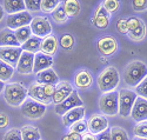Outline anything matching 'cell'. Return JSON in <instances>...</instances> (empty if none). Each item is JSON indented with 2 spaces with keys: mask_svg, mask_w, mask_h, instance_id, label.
Instances as JSON below:
<instances>
[{
  "mask_svg": "<svg viewBox=\"0 0 147 140\" xmlns=\"http://www.w3.org/2000/svg\"><path fill=\"white\" fill-rule=\"evenodd\" d=\"M60 4V0H41L40 11L44 13H52V11Z\"/></svg>",
  "mask_w": 147,
  "mask_h": 140,
  "instance_id": "836d02e7",
  "label": "cell"
},
{
  "mask_svg": "<svg viewBox=\"0 0 147 140\" xmlns=\"http://www.w3.org/2000/svg\"><path fill=\"white\" fill-rule=\"evenodd\" d=\"M147 77V66L142 61L129 62L124 70V81L129 87H137Z\"/></svg>",
  "mask_w": 147,
  "mask_h": 140,
  "instance_id": "6da1fadb",
  "label": "cell"
},
{
  "mask_svg": "<svg viewBox=\"0 0 147 140\" xmlns=\"http://www.w3.org/2000/svg\"><path fill=\"white\" fill-rule=\"evenodd\" d=\"M127 35L129 37V39H132L133 41H141L145 35H146V26H145V22L141 20L139 22V25L137 27H134L132 31H129L127 33Z\"/></svg>",
  "mask_w": 147,
  "mask_h": 140,
  "instance_id": "83f0119b",
  "label": "cell"
},
{
  "mask_svg": "<svg viewBox=\"0 0 147 140\" xmlns=\"http://www.w3.org/2000/svg\"><path fill=\"white\" fill-rule=\"evenodd\" d=\"M4 140H22L20 130H18V129L8 130L4 135Z\"/></svg>",
  "mask_w": 147,
  "mask_h": 140,
  "instance_id": "f35d334b",
  "label": "cell"
},
{
  "mask_svg": "<svg viewBox=\"0 0 147 140\" xmlns=\"http://www.w3.org/2000/svg\"><path fill=\"white\" fill-rule=\"evenodd\" d=\"M60 46L65 48V49H72L73 46H74V38H73L69 33H65L60 37V40H59Z\"/></svg>",
  "mask_w": 147,
  "mask_h": 140,
  "instance_id": "d590c367",
  "label": "cell"
},
{
  "mask_svg": "<svg viewBox=\"0 0 147 140\" xmlns=\"http://www.w3.org/2000/svg\"><path fill=\"white\" fill-rule=\"evenodd\" d=\"M33 64H34V54L22 51L16 68L20 74H25V75L31 74L33 73Z\"/></svg>",
  "mask_w": 147,
  "mask_h": 140,
  "instance_id": "2e32d148",
  "label": "cell"
},
{
  "mask_svg": "<svg viewBox=\"0 0 147 140\" xmlns=\"http://www.w3.org/2000/svg\"><path fill=\"white\" fill-rule=\"evenodd\" d=\"M4 88H5V83L0 81V94H1V92H4Z\"/></svg>",
  "mask_w": 147,
  "mask_h": 140,
  "instance_id": "c3c4849f",
  "label": "cell"
},
{
  "mask_svg": "<svg viewBox=\"0 0 147 140\" xmlns=\"http://www.w3.org/2000/svg\"><path fill=\"white\" fill-rule=\"evenodd\" d=\"M9 124V118L6 113L0 112V130H4Z\"/></svg>",
  "mask_w": 147,
  "mask_h": 140,
  "instance_id": "7bdbcfd3",
  "label": "cell"
},
{
  "mask_svg": "<svg viewBox=\"0 0 147 140\" xmlns=\"http://www.w3.org/2000/svg\"><path fill=\"white\" fill-rule=\"evenodd\" d=\"M133 140H147V139H145V138H138V137H134V138H133Z\"/></svg>",
  "mask_w": 147,
  "mask_h": 140,
  "instance_id": "681fc988",
  "label": "cell"
},
{
  "mask_svg": "<svg viewBox=\"0 0 147 140\" xmlns=\"http://www.w3.org/2000/svg\"><path fill=\"white\" fill-rule=\"evenodd\" d=\"M111 139L112 140H129V137H128V133L122 129V127H119V126H113L111 130Z\"/></svg>",
  "mask_w": 147,
  "mask_h": 140,
  "instance_id": "1f68e13d",
  "label": "cell"
},
{
  "mask_svg": "<svg viewBox=\"0 0 147 140\" xmlns=\"http://www.w3.org/2000/svg\"><path fill=\"white\" fill-rule=\"evenodd\" d=\"M101 5L109 14H113L120 7V0H104Z\"/></svg>",
  "mask_w": 147,
  "mask_h": 140,
  "instance_id": "8d00e7d4",
  "label": "cell"
},
{
  "mask_svg": "<svg viewBox=\"0 0 147 140\" xmlns=\"http://www.w3.org/2000/svg\"><path fill=\"white\" fill-rule=\"evenodd\" d=\"M99 110L104 116L114 117L119 113V101H118V92L112 91L102 93L99 99Z\"/></svg>",
  "mask_w": 147,
  "mask_h": 140,
  "instance_id": "5b68a950",
  "label": "cell"
},
{
  "mask_svg": "<svg viewBox=\"0 0 147 140\" xmlns=\"http://www.w3.org/2000/svg\"><path fill=\"white\" fill-rule=\"evenodd\" d=\"M27 94L31 99L38 101V103L42 104V105H50L52 104V98H50L46 92H45V88H44V84H40L38 81L32 83L31 86L27 88Z\"/></svg>",
  "mask_w": 147,
  "mask_h": 140,
  "instance_id": "30bf717a",
  "label": "cell"
},
{
  "mask_svg": "<svg viewBox=\"0 0 147 140\" xmlns=\"http://www.w3.org/2000/svg\"><path fill=\"white\" fill-rule=\"evenodd\" d=\"M134 92L137 93L138 97H141V98L147 99V77L137 87H134Z\"/></svg>",
  "mask_w": 147,
  "mask_h": 140,
  "instance_id": "74e56055",
  "label": "cell"
},
{
  "mask_svg": "<svg viewBox=\"0 0 147 140\" xmlns=\"http://www.w3.org/2000/svg\"><path fill=\"white\" fill-rule=\"evenodd\" d=\"M20 111H21V114L24 117L36 120V119H40L45 114L46 105H42V104L38 103V101H35L31 98H27L25 101H24V104L20 106Z\"/></svg>",
  "mask_w": 147,
  "mask_h": 140,
  "instance_id": "8992f818",
  "label": "cell"
},
{
  "mask_svg": "<svg viewBox=\"0 0 147 140\" xmlns=\"http://www.w3.org/2000/svg\"><path fill=\"white\" fill-rule=\"evenodd\" d=\"M133 133H134V137L147 139V120L137 122L136 125H134Z\"/></svg>",
  "mask_w": 147,
  "mask_h": 140,
  "instance_id": "d6a6232c",
  "label": "cell"
},
{
  "mask_svg": "<svg viewBox=\"0 0 147 140\" xmlns=\"http://www.w3.org/2000/svg\"><path fill=\"white\" fill-rule=\"evenodd\" d=\"M120 83V75L115 67L108 66L106 67L96 79V84L99 90L104 93L115 91V88L119 86Z\"/></svg>",
  "mask_w": 147,
  "mask_h": 140,
  "instance_id": "3957f363",
  "label": "cell"
},
{
  "mask_svg": "<svg viewBox=\"0 0 147 140\" xmlns=\"http://www.w3.org/2000/svg\"><path fill=\"white\" fill-rule=\"evenodd\" d=\"M27 88L20 83H11L5 85L4 88V98L9 106H21L24 101L27 99Z\"/></svg>",
  "mask_w": 147,
  "mask_h": 140,
  "instance_id": "7a4b0ae2",
  "label": "cell"
},
{
  "mask_svg": "<svg viewBox=\"0 0 147 140\" xmlns=\"http://www.w3.org/2000/svg\"><path fill=\"white\" fill-rule=\"evenodd\" d=\"M93 84V77L88 70H80L74 75V85L79 90H88Z\"/></svg>",
  "mask_w": 147,
  "mask_h": 140,
  "instance_id": "d6986e66",
  "label": "cell"
},
{
  "mask_svg": "<svg viewBox=\"0 0 147 140\" xmlns=\"http://www.w3.org/2000/svg\"><path fill=\"white\" fill-rule=\"evenodd\" d=\"M32 19L33 17L31 16L28 11H22V12H19V13L9 14L6 20V26L12 31H16L24 26H30Z\"/></svg>",
  "mask_w": 147,
  "mask_h": 140,
  "instance_id": "ba28073f",
  "label": "cell"
},
{
  "mask_svg": "<svg viewBox=\"0 0 147 140\" xmlns=\"http://www.w3.org/2000/svg\"><path fill=\"white\" fill-rule=\"evenodd\" d=\"M84 106V101L80 98L79 93L77 91H73L71 93L69 97H67V99H65L63 103H60L58 105H55V113L59 116H64V114L76 107H81Z\"/></svg>",
  "mask_w": 147,
  "mask_h": 140,
  "instance_id": "9c48e42d",
  "label": "cell"
},
{
  "mask_svg": "<svg viewBox=\"0 0 147 140\" xmlns=\"http://www.w3.org/2000/svg\"><path fill=\"white\" fill-rule=\"evenodd\" d=\"M22 140H41V135L39 130L35 126L26 125L20 130Z\"/></svg>",
  "mask_w": 147,
  "mask_h": 140,
  "instance_id": "484cf974",
  "label": "cell"
},
{
  "mask_svg": "<svg viewBox=\"0 0 147 140\" xmlns=\"http://www.w3.org/2000/svg\"><path fill=\"white\" fill-rule=\"evenodd\" d=\"M132 7L136 12H142L147 9V0H133Z\"/></svg>",
  "mask_w": 147,
  "mask_h": 140,
  "instance_id": "60d3db41",
  "label": "cell"
},
{
  "mask_svg": "<svg viewBox=\"0 0 147 140\" xmlns=\"http://www.w3.org/2000/svg\"><path fill=\"white\" fill-rule=\"evenodd\" d=\"M36 81L45 85H58L59 84V77L54 72V70L48 68L45 71H41L36 73Z\"/></svg>",
  "mask_w": 147,
  "mask_h": 140,
  "instance_id": "603a6c76",
  "label": "cell"
},
{
  "mask_svg": "<svg viewBox=\"0 0 147 140\" xmlns=\"http://www.w3.org/2000/svg\"><path fill=\"white\" fill-rule=\"evenodd\" d=\"M22 53L21 47H0V60L8 64L12 67H17L19 58Z\"/></svg>",
  "mask_w": 147,
  "mask_h": 140,
  "instance_id": "7c38bea8",
  "label": "cell"
},
{
  "mask_svg": "<svg viewBox=\"0 0 147 140\" xmlns=\"http://www.w3.org/2000/svg\"><path fill=\"white\" fill-rule=\"evenodd\" d=\"M24 1H25V6L28 12H36L40 9L41 0H24Z\"/></svg>",
  "mask_w": 147,
  "mask_h": 140,
  "instance_id": "ab89813d",
  "label": "cell"
},
{
  "mask_svg": "<svg viewBox=\"0 0 147 140\" xmlns=\"http://www.w3.org/2000/svg\"><path fill=\"white\" fill-rule=\"evenodd\" d=\"M95 139L96 140H112L111 139V132H109V130H106L99 134L95 135Z\"/></svg>",
  "mask_w": 147,
  "mask_h": 140,
  "instance_id": "ee69618b",
  "label": "cell"
},
{
  "mask_svg": "<svg viewBox=\"0 0 147 140\" xmlns=\"http://www.w3.org/2000/svg\"><path fill=\"white\" fill-rule=\"evenodd\" d=\"M87 130L93 135L108 130V120L102 114H92L87 119Z\"/></svg>",
  "mask_w": 147,
  "mask_h": 140,
  "instance_id": "8fae6325",
  "label": "cell"
},
{
  "mask_svg": "<svg viewBox=\"0 0 147 140\" xmlns=\"http://www.w3.org/2000/svg\"><path fill=\"white\" fill-rule=\"evenodd\" d=\"M96 47H98V51H99L100 54L108 57V55L114 54L118 51V41H117L115 38L106 35V37H102L98 40Z\"/></svg>",
  "mask_w": 147,
  "mask_h": 140,
  "instance_id": "4fadbf2b",
  "label": "cell"
},
{
  "mask_svg": "<svg viewBox=\"0 0 147 140\" xmlns=\"http://www.w3.org/2000/svg\"><path fill=\"white\" fill-rule=\"evenodd\" d=\"M85 118V107H76L68 112H66L63 116V124L66 127H69L71 125H73L74 122L79 121V120H84Z\"/></svg>",
  "mask_w": 147,
  "mask_h": 140,
  "instance_id": "ffe728a7",
  "label": "cell"
},
{
  "mask_svg": "<svg viewBox=\"0 0 147 140\" xmlns=\"http://www.w3.org/2000/svg\"><path fill=\"white\" fill-rule=\"evenodd\" d=\"M63 4H64V8L66 11V14L68 18L77 17L80 13L81 5L79 3V0H65Z\"/></svg>",
  "mask_w": 147,
  "mask_h": 140,
  "instance_id": "4316f807",
  "label": "cell"
},
{
  "mask_svg": "<svg viewBox=\"0 0 147 140\" xmlns=\"http://www.w3.org/2000/svg\"><path fill=\"white\" fill-rule=\"evenodd\" d=\"M73 91H74L73 90V86L68 81H59V84L55 85L54 94L52 97V103L55 105L63 103L65 99H67V97L71 95Z\"/></svg>",
  "mask_w": 147,
  "mask_h": 140,
  "instance_id": "9a60e30c",
  "label": "cell"
},
{
  "mask_svg": "<svg viewBox=\"0 0 147 140\" xmlns=\"http://www.w3.org/2000/svg\"><path fill=\"white\" fill-rule=\"evenodd\" d=\"M4 16H5V11H4V7H3L1 5H0V21L3 20Z\"/></svg>",
  "mask_w": 147,
  "mask_h": 140,
  "instance_id": "7dc6e473",
  "label": "cell"
},
{
  "mask_svg": "<svg viewBox=\"0 0 147 140\" xmlns=\"http://www.w3.org/2000/svg\"><path fill=\"white\" fill-rule=\"evenodd\" d=\"M30 28L32 31V34L40 39H44L52 33L51 22L44 17H34L30 24Z\"/></svg>",
  "mask_w": 147,
  "mask_h": 140,
  "instance_id": "52a82bcc",
  "label": "cell"
},
{
  "mask_svg": "<svg viewBox=\"0 0 147 140\" xmlns=\"http://www.w3.org/2000/svg\"><path fill=\"white\" fill-rule=\"evenodd\" d=\"M14 34H16V38H17V40L18 43L20 44V46L24 44V43H26L30 38L33 35L32 34V31L30 28V26H24V27H20L18 30L14 31Z\"/></svg>",
  "mask_w": 147,
  "mask_h": 140,
  "instance_id": "4dcf8cb0",
  "label": "cell"
},
{
  "mask_svg": "<svg viewBox=\"0 0 147 140\" xmlns=\"http://www.w3.org/2000/svg\"><path fill=\"white\" fill-rule=\"evenodd\" d=\"M109 18H111V14L102 7V5L100 4L98 6L96 11H95V14L92 18V24L96 28H100L104 30L106 28L108 25H109Z\"/></svg>",
  "mask_w": 147,
  "mask_h": 140,
  "instance_id": "ac0fdd59",
  "label": "cell"
},
{
  "mask_svg": "<svg viewBox=\"0 0 147 140\" xmlns=\"http://www.w3.org/2000/svg\"><path fill=\"white\" fill-rule=\"evenodd\" d=\"M61 140H81V134L69 132V133H67L66 135H64L63 138H61Z\"/></svg>",
  "mask_w": 147,
  "mask_h": 140,
  "instance_id": "f6af8a7d",
  "label": "cell"
},
{
  "mask_svg": "<svg viewBox=\"0 0 147 140\" xmlns=\"http://www.w3.org/2000/svg\"><path fill=\"white\" fill-rule=\"evenodd\" d=\"M52 19L57 22V24H65L68 20V17L66 14V11L64 8V4L60 1V4L52 11Z\"/></svg>",
  "mask_w": 147,
  "mask_h": 140,
  "instance_id": "f1b7e54d",
  "label": "cell"
},
{
  "mask_svg": "<svg viewBox=\"0 0 147 140\" xmlns=\"http://www.w3.org/2000/svg\"><path fill=\"white\" fill-rule=\"evenodd\" d=\"M53 57L44 54L41 52L34 54V64H33V73H39L41 71L52 68Z\"/></svg>",
  "mask_w": 147,
  "mask_h": 140,
  "instance_id": "e0dca14e",
  "label": "cell"
},
{
  "mask_svg": "<svg viewBox=\"0 0 147 140\" xmlns=\"http://www.w3.org/2000/svg\"><path fill=\"white\" fill-rule=\"evenodd\" d=\"M81 140H96V139H95V135H93L90 132H86L81 135Z\"/></svg>",
  "mask_w": 147,
  "mask_h": 140,
  "instance_id": "bcb514c9",
  "label": "cell"
},
{
  "mask_svg": "<svg viewBox=\"0 0 147 140\" xmlns=\"http://www.w3.org/2000/svg\"><path fill=\"white\" fill-rule=\"evenodd\" d=\"M3 7L6 13H8V16L26 11V6L24 0H4Z\"/></svg>",
  "mask_w": 147,
  "mask_h": 140,
  "instance_id": "cb8c5ba5",
  "label": "cell"
},
{
  "mask_svg": "<svg viewBox=\"0 0 147 140\" xmlns=\"http://www.w3.org/2000/svg\"><path fill=\"white\" fill-rule=\"evenodd\" d=\"M13 73H14V68L9 66L8 64L4 62L3 60H0V81L6 83L9 81L11 78L13 77Z\"/></svg>",
  "mask_w": 147,
  "mask_h": 140,
  "instance_id": "f546056e",
  "label": "cell"
},
{
  "mask_svg": "<svg viewBox=\"0 0 147 140\" xmlns=\"http://www.w3.org/2000/svg\"><path fill=\"white\" fill-rule=\"evenodd\" d=\"M131 118L136 122L147 120V99L141 97H138L136 99V103H134L131 112Z\"/></svg>",
  "mask_w": 147,
  "mask_h": 140,
  "instance_id": "5bb4252c",
  "label": "cell"
},
{
  "mask_svg": "<svg viewBox=\"0 0 147 140\" xmlns=\"http://www.w3.org/2000/svg\"><path fill=\"white\" fill-rule=\"evenodd\" d=\"M138 98L137 93L128 90V88H121L118 92V101H119V113L122 118L131 117V112L133 105L136 103V99Z\"/></svg>",
  "mask_w": 147,
  "mask_h": 140,
  "instance_id": "277c9868",
  "label": "cell"
},
{
  "mask_svg": "<svg viewBox=\"0 0 147 140\" xmlns=\"http://www.w3.org/2000/svg\"><path fill=\"white\" fill-rule=\"evenodd\" d=\"M69 132H73V133H78V134H84L88 132L87 130V122L85 120H79L77 122H74L73 125L69 126Z\"/></svg>",
  "mask_w": 147,
  "mask_h": 140,
  "instance_id": "e575fe53",
  "label": "cell"
},
{
  "mask_svg": "<svg viewBox=\"0 0 147 140\" xmlns=\"http://www.w3.org/2000/svg\"><path fill=\"white\" fill-rule=\"evenodd\" d=\"M14 31L9 28H4L0 31V47H19Z\"/></svg>",
  "mask_w": 147,
  "mask_h": 140,
  "instance_id": "44dd1931",
  "label": "cell"
},
{
  "mask_svg": "<svg viewBox=\"0 0 147 140\" xmlns=\"http://www.w3.org/2000/svg\"><path fill=\"white\" fill-rule=\"evenodd\" d=\"M21 49L25 51V52H30V53H33V54H36L40 52V47H41V39L35 35H32L30 39L24 43L21 46Z\"/></svg>",
  "mask_w": 147,
  "mask_h": 140,
  "instance_id": "d4e9b609",
  "label": "cell"
},
{
  "mask_svg": "<svg viewBox=\"0 0 147 140\" xmlns=\"http://www.w3.org/2000/svg\"><path fill=\"white\" fill-rule=\"evenodd\" d=\"M57 49H58V40L54 35L51 34L41 39V47H40L41 53L53 57L57 53Z\"/></svg>",
  "mask_w": 147,
  "mask_h": 140,
  "instance_id": "7402d4cb",
  "label": "cell"
},
{
  "mask_svg": "<svg viewBox=\"0 0 147 140\" xmlns=\"http://www.w3.org/2000/svg\"><path fill=\"white\" fill-rule=\"evenodd\" d=\"M117 31L120 34H127V18H120L117 22Z\"/></svg>",
  "mask_w": 147,
  "mask_h": 140,
  "instance_id": "b9f144b4",
  "label": "cell"
}]
</instances>
